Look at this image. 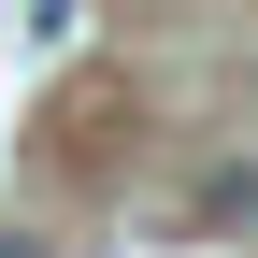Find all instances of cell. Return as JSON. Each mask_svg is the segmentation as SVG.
I'll use <instances>...</instances> for the list:
<instances>
[{"label": "cell", "instance_id": "1", "mask_svg": "<svg viewBox=\"0 0 258 258\" xmlns=\"http://www.w3.org/2000/svg\"><path fill=\"white\" fill-rule=\"evenodd\" d=\"M0 258H43V244H29V230H0Z\"/></svg>", "mask_w": 258, "mask_h": 258}]
</instances>
